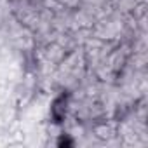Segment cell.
I'll use <instances>...</instances> for the list:
<instances>
[{
    "mask_svg": "<svg viewBox=\"0 0 148 148\" xmlns=\"http://www.w3.org/2000/svg\"><path fill=\"white\" fill-rule=\"evenodd\" d=\"M92 132H94V136H96L98 139H103V141L110 139V138H112V134H113L112 127H110V125H106V124H96V125H94V129H92Z\"/></svg>",
    "mask_w": 148,
    "mask_h": 148,
    "instance_id": "cell-1",
    "label": "cell"
},
{
    "mask_svg": "<svg viewBox=\"0 0 148 148\" xmlns=\"http://www.w3.org/2000/svg\"><path fill=\"white\" fill-rule=\"evenodd\" d=\"M71 145H73V141L68 139L64 134H61V138L58 139V146H71Z\"/></svg>",
    "mask_w": 148,
    "mask_h": 148,
    "instance_id": "cell-2",
    "label": "cell"
}]
</instances>
